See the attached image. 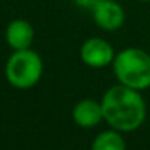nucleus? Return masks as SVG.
Wrapping results in <instances>:
<instances>
[{
  "label": "nucleus",
  "mask_w": 150,
  "mask_h": 150,
  "mask_svg": "<svg viewBox=\"0 0 150 150\" xmlns=\"http://www.w3.org/2000/svg\"><path fill=\"white\" fill-rule=\"evenodd\" d=\"M102 111L103 121L120 132H134L147 118V105L140 91L115 84L102 95Z\"/></svg>",
  "instance_id": "obj_1"
},
{
  "label": "nucleus",
  "mask_w": 150,
  "mask_h": 150,
  "mask_svg": "<svg viewBox=\"0 0 150 150\" xmlns=\"http://www.w3.org/2000/svg\"><path fill=\"white\" fill-rule=\"evenodd\" d=\"M113 74L118 84L136 91H145L150 87V53L137 47H127L115 55Z\"/></svg>",
  "instance_id": "obj_2"
},
{
  "label": "nucleus",
  "mask_w": 150,
  "mask_h": 150,
  "mask_svg": "<svg viewBox=\"0 0 150 150\" xmlns=\"http://www.w3.org/2000/svg\"><path fill=\"white\" fill-rule=\"evenodd\" d=\"M44 74V62L33 49L13 50L5 63V78L15 89L26 91L40 81Z\"/></svg>",
  "instance_id": "obj_3"
},
{
  "label": "nucleus",
  "mask_w": 150,
  "mask_h": 150,
  "mask_svg": "<svg viewBox=\"0 0 150 150\" xmlns=\"http://www.w3.org/2000/svg\"><path fill=\"white\" fill-rule=\"evenodd\" d=\"M116 55L113 45L103 37H89L79 49V58L86 66L94 69L107 68L113 63Z\"/></svg>",
  "instance_id": "obj_4"
},
{
  "label": "nucleus",
  "mask_w": 150,
  "mask_h": 150,
  "mask_svg": "<svg viewBox=\"0 0 150 150\" xmlns=\"http://www.w3.org/2000/svg\"><path fill=\"white\" fill-rule=\"evenodd\" d=\"M91 10L94 23L107 33H115L121 29L126 21V11L116 0H97L91 7Z\"/></svg>",
  "instance_id": "obj_5"
},
{
  "label": "nucleus",
  "mask_w": 150,
  "mask_h": 150,
  "mask_svg": "<svg viewBox=\"0 0 150 150\" xmlns=\"http://www.w3.org/2000/svg\"><path fill=\"white\" fill-rule=\"evenodd\" d=\"M36 37L34 26L26 20H13L5 29V42L11 50L31 49Z\"/></svg>",
  "instance_id": "obj_6"
},
{
  "label": "nucleus",
  "mask_w": 150,
  "mask_h": 150,
  "mask_svg": "<svg viewBox=\"0 0 150 150\" xmlns=\"http://www.w3.org/2000/svg\"><path fill=\"white\" fill-rule=\"evenodd\" d=\"M73 121L79 127L92 129L103 121L102 103L94 98H82L73 107Z\"/></svg>",
  "instance_id": "obj_7"
},
{
  "label": "nucleus",
  "mask_w": 150,
  "mask_h": 150,
  "mask_svg": "<svg viewBox=\"0 0 150 150\" xmlns=\"http://www.w3.org/2000/svg\"><path fill=\"white\" fill-rule=\"evenodd\" d=\"M91 150H127L123 132L116 129H105L98 132L92 140Z\"/></svg>",
  "instance_id": "obj_8"
},
{
  "label": "nucleus",
  "mask_w": 150,
  "mask_h": 150,
  "mask_svg": "<svg viewBox=\"0 0 150 150\" xmlns=\"http://www.w3.org/2000/svg\"><path fill=\"white\" fill-rule=\"evenodd\" d=\"M139 2H150V0H139Z\"/></svg>",
  "instance_id": "obj_9"
}]
</instances>
